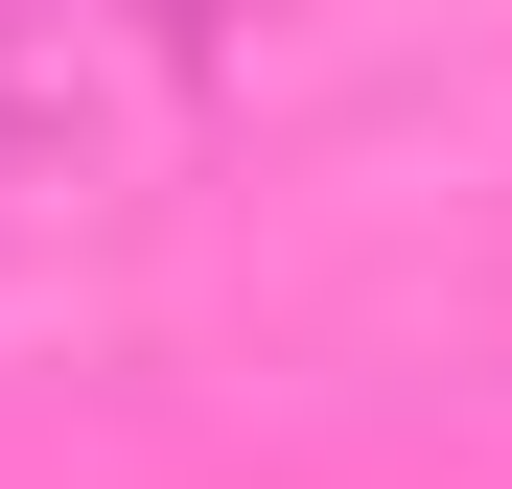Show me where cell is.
<instances>
[{"instance_id":"6da1fadb","label":"cell","mask_w":512,"mask_h":489,"mask_svg":"<svg viewBox=\"0 0 512 489\" xmlns=\"http://www.w3.org/2000/svg\"><path fill=\"white\" fill-rule=\"evenodd\" d=\"M256 0H0V163L24 140H94V117H163L210 94Z\"/></svg>"}]
</instances>
